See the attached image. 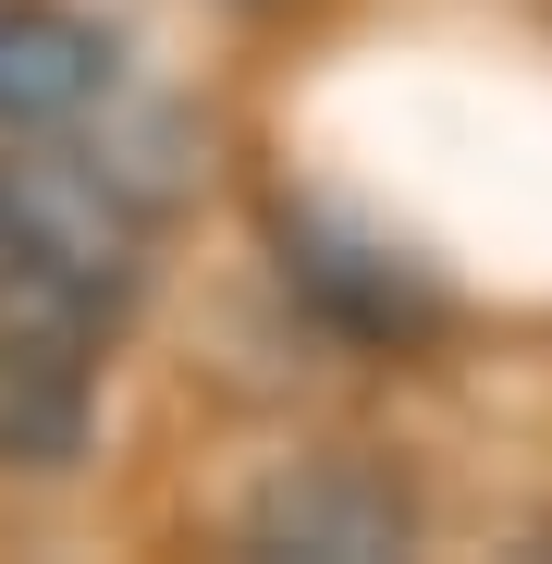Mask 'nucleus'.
<instances>
[{"mask_svg": "<svg viewBox=\"0 0 552 564\" xmlns=\"http://www.w3.org/2000/svg\"><path fill=\"white\" fill-rule=\"evenodd\" d=\"M0 270L50 282L74 307H123L148 282V184L123 160L13 135L0 148Z\"/></svg>", "mask_w": 552, "mask_h": 564, "instance_id": "obj_1", "label": "nucleus"}, {"mask_svg": "<svg viewBox=\"0 0 552 564\" xmlns=\"http://www.w3.org/2000/svg\"><path fill=\"white\" fill-rule=\"evenodd\" d=\"M418 503L393 466L368 454H295L283 479L246 503V552H320V564H368V552H405Z\"/></svg>", "mask_w": 552, "mask_h": 564, "instance_id": "obj_3", "label": "nucleus"}, {"mask_svg": "<svg viewBox=\"0 0 552 564\" xmlns=\"http://www.w3.org/2000/svg\"><path fill=\"white\" fill-rule=\"evenodd\" d=\"M111 99V25L74 0H0V135H62Z\"/></svg>", "mask_w": 552, "mask_h": 564, "instance_id": "obj_4", "label": "nucleus"}, {"mask_svg": "<svg viewBox=\"0 0 552 564\" xmlns=\"http://www.w3.org/2000/svg\"><path fill=\"white\" fill-rule=\"evenodd\" d=\"M99 417V307L0 270V479H62Z\"/></svg>", "mask_w": 552, "mask_h": 564, "instance_id": "obj_2", "label": "nucleus"}]
</instances>
